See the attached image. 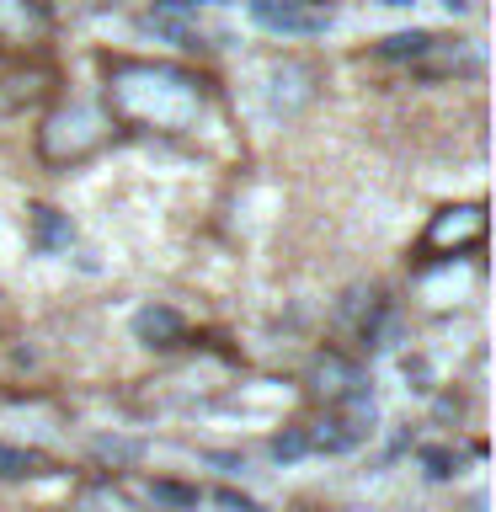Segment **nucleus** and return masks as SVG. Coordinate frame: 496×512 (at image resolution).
Here are the masks:
<instances>
[{"label": "nucleus", "mask_w": 496, "mask_h": 512, "mask_svg": "<svg viewBox=\"0 0 496 512\" xmlns=\"http://www.w3.org/2000/svg\"><path fill=\"white\" fill-rule=\"evenodd\" d=\"M70 219H59V208H32V240H38V251H59V246H70Z\"/></svg>", "instance_id": "1a4fd4ad"}, {"label": "nucleus", "mask_w": 496, "mask_h": 512, "mask_svg": "<svg viewBox=\"0 0 496 512\" xmlns=\"http://www.w3.org/2000/svg\"><path fill=\"white\" fill-rule=\"evenodd\" d=\"M427 43H432V32H395V38H384L379 54L384 59H422Z\"/></svg>", "instance_id": "9d476101"}, {"label": "nucleus", "mask_w": 496, "mask_h": 512, "mask_svg": "<svg viewBox=\"0 0 496 512\" xmlns=\"http://www.w3.org/2000/svg\"><path fill=\"white\" fill-rule=\"evenodd\" d=\"M134 336L144 347H176L187 336V326H182V315H176V310H166V304H150V310L134 315Z\"/></svg>", "instance_id": "6e6552de"}, {"label": "nucleus", "mask_w": 496, "mask_h": 512, "mask_svg": "<svg viewBox=\"0 0 496 512\" xmlns=\"http://www.w3.org/2000/svg\"><path fill=\"white\" fill-rule=\"evenodd\" d=\"M75 512H139V507H128L123 496H112V491H96V496H86Z\"/></svg>", "instance_id": "f8f14e48"}, {"label": "nucleus", "mask_w": 496, "mask_h": 512, "mask_svg": "<svg viewBox=\"0 0 496 512\" xmlns=\"http://www.w3.org/2000/svg\"><path fill=\"white\" fill-rule=\"evenodd\" d=\"M102 112L112 118V128H128V134L182 139L208 112V80L171 59L107 54L102 59Z\"/></svg>", "instance_id": "f257e3e1"}, {"label": "nucleus", "mask_w": 496, "mask_h": 512, "mask_svg": "<svg viewBox=\"0 0 496 512\" xmlns=\"http://www.w3.org/2000/svg\"><path fill=\"white\" fill-rule=\"evenodd\" d=\"M384 6H411V0H384Z\"/></svg>", "instance_id": "ddd939ff"}, {"label": "nucleus", "mask_w": 496, "mask_h": 512, "mask_svg": "<svg viewBox=\"0 0 496 512\" xmlns=\"http://www.w3.org/2000/svg\"><path fill=\"white\" fill-rule=\"evenodd\" d=\"M251 22L283 38H310V32L331 27V11L320 0H251Z\"/></svg>", "instance_id": "423d86ee"}, {"label": "nucleus", "mask_w": 496, "mask_h": 512, "mask_svg": "<svg viewBox=\"0 0 496 512\" xmlns=\"http://www.w3.org/2000/svg\"><path fill=\"white\" fill-rule=\"evenodd\" d=\"M54 38V11L48 0H0V59L43 54Z\"/></svg>", "instance_id": "20e7f679"}, {"label": "nucleus", "mask_w": 496, "mask_h": 512, "mask_svg": "<svg viewBox=\"0 0 496 512\" xmlns=\"http://www.w3.org/2000/svg\"><path fill=\"white\" fill-rule=\"evenodd\" d=\"M107 139H112V118L102 107H91V102H75V96H70V102H59L38 123L43 166H80V160H91Z\"/></svg>", "instance_id": "f03ea898"}, {"label": "nucleus", "mask_w": 496, "mask_h": 512, "mask_svg": "<svg viewBox=\"0 0 496 512\" xmlns=\"http://www.w3.org/2000/svg\"><path fill=\"white\" fill-rule=\"evenodd\" d=\"M315 395H326L331 406L358 400L363 395V374L342 358V352H326V358H315Z\"/></svg>", "instance_id": "0eeeda50"}, {"label": "nucleus", "mask_w": 496, "mask_h": 512, "mask_svg": "<svg viewBox=\"0 0 496 512\" xmlns=\"http://www.w3.org/2000/svg\"><path fill=\"white\" fill-rule=\"evenodd\" d=\"M262 96H267V112H278V118H294L299 107L315 102V86H320V70L304 59H272L262 70Z\"/></svg>", "instance_id": "39448f33"}, {"label": "nucleus", "mask_w": 496, "mask_h": 512, "mask_svg": "<svg viewBox=\"0 0 496 512\" xmlns=\"http://www.w3.org/2000/svg\"><path fill=\"white\" fill-rule=\"evenodd\" d=\"M43 459L38 454H22V448H6L0 443V475H38Z\"/></svg>", "instance_id": "9b49d317"}, {"label": "nucleus", "mask_w": 496, "mask_h": 512, "mask_svg": "<svg viewBox=\"0 0 496 512\" xmlns=\"http://www.w3.org/2000/svg\"><path fill=\"white\" fill-rule=\"evenodd\" d=\"M480 246H486V203H448L422 230L427 256H464V251H480Z\"/></svg>", "instance_id": "7ed1b4c3"}]
</instances>
